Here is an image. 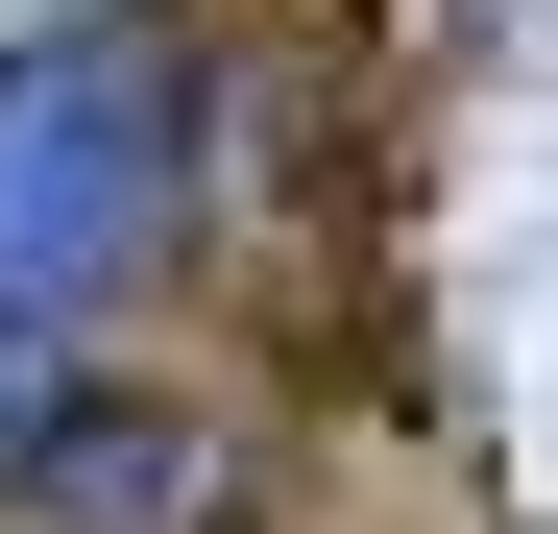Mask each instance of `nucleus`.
<instances>
[{
    "label": "nucleus",
    "mask_w": 558,
    "mask_h": 534,
    "mask_svg": "<svg viewBox=\"0 0 558 534\" xmlns=\"http://www.w3.org/2000/svg\"><path fill=\"white\" fill-rule=\"evenodd\" d=\"M0 534H219V437L170 413H49L0 462Z\"/></svg>",
    "instance_id": "2"
},
{
    "label": "nucleus",
    "mask_w": 558,
    "mask_h": 534,
    "mask_svg": "<svg viewBox=\"0 0 558 534\" xmlns=\"http://www.w3.org/2000/svg\"><path fill=\"white\" fill-rule=\"evenodd\" d=\"M146 219H170V73L122 25H49L25 73H0V316L122 292Z\"/></svg>",
    "instance_id": "1"
}]
</instances>
